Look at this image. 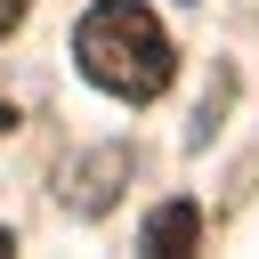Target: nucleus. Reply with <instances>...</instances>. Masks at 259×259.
Returning a JSON list of instances; mask_svg holds the SVG:
<instances>
[{
    "instance_id": "f257e3e1",
    "label": "nucleus",
    "mask_w": 259,
    "mask_h": 259,
    "mask_svg": "<svg viewBox=\"0 0 259 259\" xmlns=\"http://www.w3.org/2000/svg\"><path fill=\"white\" fill-rule=\"evenodd\" d=\"M73 65H81V81H97L105 97L154 105V97L170 89V73H178V49H170V32L154 24L146 0H97V8L73 24Z\"/></svg>"
},
{
    "instance_id": "423d86ee",
    "label": "nucleus",
    "mask_w": 259,
    "mask_h": 259,
    "mask_svg": "<svg viewBox=\"0 0 259 259\" xmlns=\"http://www.w3.org/2000/svg\"><path fill=\"white\" fill-rule=\"evenodd\" d=\"M0 251H16V235H8V227H0Z\"/></svg>"
},
{
    "instance_id": "7ed1b4c3",
    "label": "nucleus",
    "mask_w": 259,
    "mask_h": 259,
    "mask_svg": "<svg viewBox=\"0 0 259 259\" xmlns=\"http://www.w3.org/2000/svg\"><path fill=\"white\" fill-rule=\"evenodd\" d=\"M154 259H186L194 243H202V202L194 194H170L162 210H146V235H138Z\"/></svg>"
},
{
    "instance_id": "f03ea898",
    "label": "nucleus",
    "mask_w": 259,
    "mask_h": 259,
    "mask_svg": "<svg viewBox=\"0 0 259 259\" xmlns=\"http://www.w3.org/2000/svg\"><path fill=\"white\" fill-rule=\"evenodd\" d=\"M121 178H130V146H97V154H81V162L65 170V202H73L81 219H105L113 194H121Z\"/></svg>"
},
{
    "instance_id": "20e7f679",
    "label": "nucleus",
    "mask_w": 259,
    "mask_h": 259,
    "mask_svg": "<svg viewBox=\"0 0 259 259\" xmlns=\"http://www.w3.org/2000/svg\"><path fill=\"white\" fill-rule=\"evenodd\" d=\"M24 8H32V0H0V40H8L16 24H24Z\"/></svg>"
},
{
    "instance_id": "39448f33",
    "label": "nucleus",
    "mask_w": 259,
    "mask_h": 259,
    "mask_svg": "<svg viewBox=\"0 0 259 259\" xmlns=\"http://www.w3.org/2000/svg\"><path fill=\"white\" fill-rule=\"evenodd\" d=\"M0 130H16V105H0Z\"/></svg>"
}]
</instances>
